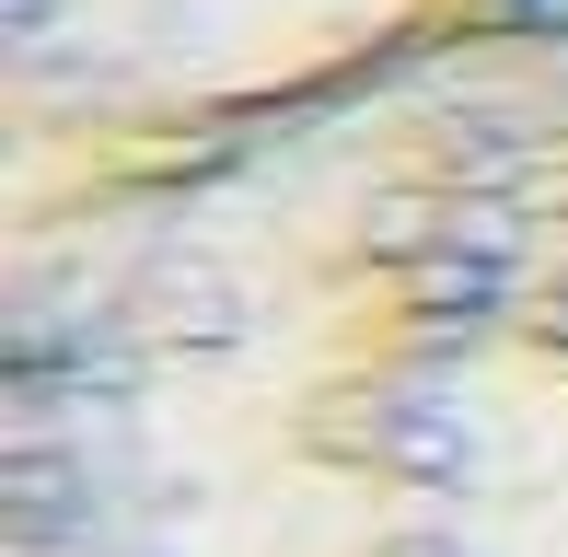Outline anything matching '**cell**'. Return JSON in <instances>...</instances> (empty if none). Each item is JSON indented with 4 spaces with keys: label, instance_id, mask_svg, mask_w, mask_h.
<instances>
[{
    "label": "cell",
    "instance_id": "6da1fadb",
    "mask_svg": "<svg viewBox=\"0 0 568 557\" xmlns=\"http://www.w3.org/2000/svg\"><path fill=\"white\" fill-rule=\"evenodd\" d=\"M12 453L93 557H568V12L0 233Z\"/></svg>",
    "mask_w": 568,
    "mask_h": 557
},
{
    "label": "cell",
    "instance_id": "7a4b0ae2",
    "mask_svg": "<svg viewBox=\"0 0 568 557\" xmlns=\"http://www.w3.org/2000/svg\"><path fill=\"white\" fill-rule=\"evenodd\" d=\"M523 0H0V233L372 82Z\"/></svg>",
    "mask_w": 568,
    "mask_h": 557
},
{
    "label": "cell",
    "instance_id": "3957f363",
    "mask_svg": "<svg viewBox=\"0 0 568 557\" xmlns=\"http://www.w3.org/2000/svg\"><path fill=\"white\" fill-rule=\"evenodd\" d=\"M546 12H568V0H546Z\"/></svg>",
    "mask_w": 568,
    "mask_h": 557
}]
</instances>
